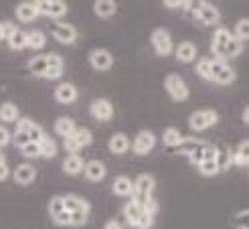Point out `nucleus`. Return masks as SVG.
<instances>
[{
    "label": "nucleus",
    "mask_w": 249,
    "mask_h": 229,
    "mask_svg": "<svg viewBox=\"0 0 249 229\" xmlns=\"http://www.w3.org/2000/svg\"><path fill=\"white\" fill-rule=\"evenodd\" d=\"M154 187H156V181L152 174L148 172H142L138 179L134 181V193H132V201H136L138 205H146L148 201L152 199V193H154Z\"/></svg>",
    "instance_id": "f257e3e1"
},
{
    "label": "nucleus",
    "mask_w": 249,
    "mask_h": 229,
    "mask_svg": "<svg viewBox=\"0 0 249 229\" xmlns=\"http://www.w3.org/2000/svg\"><path fill=\"white\" fill-rule=\"evenodd\" d=\"M219 120V114L217 110H196L191 114V118H189V126H191V130L195 132H203V130H209L211 126H215Z\"/></svg>",
    "instance_id": "f03ea898"
},
{
    "label": "nucleus",
    "mask_w": 249,
    "mask_h": 229,
    "mask_svg": "<svg viewBox=\"0 0 249 229\" xmlns=\"http://www.w3.org/2000/svg\"><path fill=\"white\" fill-rule=\"evenodd\" d=\"M235 71L229 67L227 61L223 59H211V81H215L219 85H229L235 81Z\"/></svg>",
    "instance_id": "7ed1b4c3"
},
{
    "label": "nucleus",
    "mask_w": 249,
    "mask_h": 229,
    "mask_svg": "<svg viewBox=\"0 0 249 229\" xmlns=\"http://www.w3.org/2000/svg\"><path fill=\"white\" fill-rule=\"evenodd\" d=\"M164 90L168 92V95L174 99V101H184L186 97H189V85H186V81L180 77L178 73H170L166 75L164 79Z\"/></svg>",
    "instance_id": "20e7f679"
},
{
    "label": "nucleus",
    "mask_w": 249,
    "mask_h": 229,
    "mask_svg": "<svg viewBox=\"0 0 249 229\" xmlns=\"http://www.w3.org/2000/svg\"><path fill=\"white\" fill-rule=\"evenodd\" d=\"M49 31L55 37V41L61 45H73L77 41V29L69 22H51Z\"/></svg>",
    "instance_id": "39448f33"
},
{
    "label": "nucleus",
    "mask_w": 249,
    "mask_h": 229,
    "mask_svg": "<svg viewBox=\"0 0 249 229\" xmlns=\"http://www.w3.org/2000/svg\"><path fill=\"white\" fill-rule=\"evenodd\" d=\"M193 15L198 22H203L207 24V27H213V24L219 22V10L211 4V2H195L193 6Z\"/></svg>",
    "instance_id": "423d86ee"
},
{
    "label": "nucleus",
    "mask_w": 249,
    "mask_h": 229,
    "mask_svg": "<svg viewBox=\"0 0 249 229\" xmlns=\"http://www.w3.org/2000/svg\"><path fill=\"white\" fill-rule=\"evenodd\" d=\"M36 12L45 17H53V19H61L67 15V4L63 0H39V2H33Z\"/></svg>",
    "instance_id": "0eeeda50"
},
{
    "label": "nucleus",
    "mask_w": 249,
    "mask_h": 229,
    "mask_svg": "<svg viewBox=\"0 0 249 229\" xmlns=\"http://www.w3.org/2000/svg\"><path fill=\"white\" fill-rule=\"evenodd\" d=\"M150 41H152L154 51H156L160 57H168V55L172 53V39H170V33H168L166 29L158 27L156 31H152Z\"/></svg>",
    "instance_id": "6e6552de"
},
{
    "label": "nucleus",
    "mask_w": 249,
    "mask_h": 229,
    "mask_svg": "<svg viewBox=\"0 0 249 229\" xmlns=\"http://www.w3.org/2000/svg\"><path fill=\"white\" fill-rule=\"evenodd\" d=\"M154 144H156L154 134L150 130H142L138 136H136L132 148H134V152L138 156H146V154H150V152L154 150Z\"/></svg>",
    "instance_id": "1a4fd4ad"
},
{
    "label": "nucleus",
    "mask_w": 249,
    "mask_h": 229,
    "mask_svg": "<svg viewBox=\"0 0 249 229\" xmlns=\"http://www.w3.org/2000/svg\"><path fill=\"white\" fill-rule=\"evenodd\" d=\"M231 37H233L231 31L225 29V27H221V29L215 31L213 43H211V51L215 53V59H223V61H225V47H227V43H229Z\"/></svg>",
    "instance_id": "9d476101"
},
{
    "label": "nucleus",
    "mask_w": 249,
    "mask_h": 229,
    "mask_svg": "<svg viewBox=\"0 0 249 229\" xmlns=\"http://www.w3.org/2000/svg\"><path fill=\"white\" fill-rule=\"evenodd\" d=\"M89 114L99 122H109L114 118V106L109 99H93L89 106Z\"/></svg>",
    "instance_id": "9b49d317"
},
{
    "label": "nucleus",
    "mask_w": 249,
    "mask_h": 229,
    "mask_svg": "<svg viewBox=\"0 0 249 229\" xmlns=\"http://www.w3.org/2000/svg\"><path fill=\"white\" fill-rule=\"evenodd\" d=\"M89 63L97 71H109L111 65H114V55L107 49H93L89 55Z\"/></svg>",
    "instance_id": "f8f14e48"
},
{
    "label": "nucleus",
    "mask_w": 249,
    "mask_h": 229,
    "mask_svg": "<svg viewBox=\"0 0 249 229\" xmlns=\"http://www.w3.org/2000/svg\"><path fill=\"white\" fill-rule=\"evenodd\" d=\"M83 174H85V179L87 181H91V183H99V181H104V176L107 174V169H106V164L102 160H87L85 162V169H83Z\"/></svg>",
    "instance_id": "ddd939ff"
},
{
    "label": "nucleus",
    "mask_w": 249,
    "mask_h": 229,
    "mask_svg": "<svg viewBox=\"0 0 249 229\" xmlns=\"http://www.w3.org/2000/svg\"><path fill=\"white\" fill-rule=\"evenodd\" d=\"M12 176H15V181H17L18 185L27 187V185H31V183L36 179V169L33 167L31 162H22V164H18V167L15 169Z\"/></svg>",
    "instance_id": "4468645a"
},
{
    "label": "nucleus",
    "mask_w": 249,
    "mask_h": 229,
    "mask_svg": "<svg viewBox=\"0 0 249 229\" xmlns=\"http://www.w3.org/2000/svg\"><path fill=\"white\" fill-rule=\"evenodd\" d=\"M77 87L73 85V83H61L57 85V90H55V99L59 101V104H73V101L77 99Z\"/></svg>",
    "instance_id": "2eb2a0df"
},
{
    "label": "nucleus",
    "mask_w": 249,
    "mask_h": 229,
    "mask_svg": "<svg viewBox=\"0 0 249 229\" xmlns=\"http://www.w3.org/2000/svg\"><path fill=\"white\" fill-rule=\"evenodd\" d=\"M196 45L191 43V41H182L177 49H174V57H177L178 63H191L196 59Z\"/></svg>",
    "instance_id": "dca6fc26"
},
{
    "label": "nucleus",
    "mask_w": 249,
    "mask_h": 229,
    "mask_svg": "<svg viewBox=\"0 0 249 229\" xmlns=\"http://www.w3.org/2000/svg\"><path fill=\"white\" fill-rule=\"evenodd\" d=\"M63 203H65V211L67 213H77V211H83V213H89L91 205L87 203L85 199L77 197V195H67L63 197Z\"/></svg>",
    "instance_id": "f3484780"
},
{
    "label": "nucleus",
    "mask_w": 249,
    "mask_h": 229,
    "mask_svg": "<svg viewBox=\"0 0 249 229\" xmlns=\"http://www.w3.org/2000/svg\"><path fill=\"white\" fill-rule=\"evenodd\" d=\"M83 169H85V160L79 154H67L65 156V160H63V172L65 174L75 176V174L83 172Z\"/></svg>",
    "instance_id": "a211bd4d"
},
{
    "label": "nucleus",
    "mask_w": 249,
    "mask_h": 229,
    "mask_svg": "<svg viewBox=\"0 0 249 229\" xmlns=\"http://www.w3.org/2000/svg\"><path fill=\"white\" fill-rule=\"evenodd\" d=\"M111 191H114V195L118 197H132L134 193V181L130 179V176H118V179L114 181V185H111Z\"/></svg>",
    "instance_id": "6ab92c4d"
},
{
    "label": "nucleus",
    "mask_w": 249,
    "mask_h": 229,
    "mask_svg": "<svg viewBox=\"0 0 249 229\" xmlns=\"http://www.w3.org/2000/svg\"><path fill=\"white\" fill-rule=\"evenodd\" d=\"M107 146H109V150L114 152V154H120L122 156V154H126V152L130 150L132 144H130V138L126 134H114V136L109 138V144Z\"/></svg>",
    "instance_id": "aec40b11"
},
{
    "label": "nucleus",
    "mask_w": 249,
    "mask_h": 229,
    "mask_svg": "<svg viewBox=\"0 0 249 229\" xmlns=\"http://www.w3.org/2000/svg\"><path fill=\"white\" fill-rule=\"evenodd\" d=\"M116 10H118V4L114 2V0H95V2H93V12L99 19L114 17Z\"/></svg>",
    "instance_id": "412c9836"
},
{
    "label": "nucleus",
    "mask_w": 249,
    "mask_h": 229,
    "mask_svg": "<svg viewBox=\"0 0 249 229\" xmlns=\"http://www.w3.org/2000/svg\"><path fill=\"white\" fill-rule=\"evenodd\" d=\"M142 213H144V207L138 205V203L132 201V199L126 203V207H124V215H126V221H128L132 227L138 225V221H140V217H142Z\"/></svg>",
    "instance_id": "4be33fe9"
},
{
    "label": "nucleus",
    "mask_w": 249,
    "mask_h": 229,
    "mask_svg": "<svg viewBox=\"0 0 249 229\" xmlns=\"http://www.w3.org/2000/svg\"><path fill=\"white\" fill-rule=\"evenodd\" d=\"M15 15H17V20H20V22H33L39 17V12H36L33 2H20L15 10Z\"/></svg>",
    "instance_id": "5701e85b"
},
{
    "label": "nucleus",
    "mask_w": 249,
    "mask_h": 229,
    "mask_svg": "<svg viewBox=\"0 0 249 229\" xmlns=\"http://www.w3.org/2000/svg\"><path fill=\"white\" fill-rule=\"evenodd\" d=\"M20 120V114H18V106L17 104H6L0 106V124H12V122H18Z\"/></svg>",
    "instance_id": "b1692460"
},
{
    "label": "nucleus",
    "mask_w": 249,
    "mask_h": 229,
    "mask_svg": "<svg viewBox=\"0 0 249 229\" xmlns=\"http://www.w3.org/2000/svg\"><path fill=\"white\" fill-rule=\"evenodd\" d=\"M77 130V126H75V122H73L71 118H67V116H63V118H59L57 122H55V132L61 136V138H71L73 136V132Z\"/></svg>",
    "instance_id": "393cba45"
},
{
    "label": "nucleus",
    "mask_w": 249,
    "mask_h": 229,
    "mask_svg": "<svg viewBox=\"0 0 249 229\" xmlns=\"http://www.w3.org/2000/svg\"><path fill=\"white\" fill-rule=\"evenodd\" d=\"M29 71L36 77H45V73L49 69V61H47V55H35L31 61H29Z\"/></svg>",
    "instance_id": "a878e982"
},
{
    "label": "nucleus",
    "mask_w": 249,
    "mask_h": 229,
    "mask_svg": "<svg viewBox=\"0 0 249 229\" xmlns=\"http://www.w3.org/2000/svg\"><path fill=\"white\" fill-rule=\"evenodd\" d=\"M233 164L235 167H249V140H243L233 150Z\"/></svg>",
    "instance_id": "bb28decb"
},
{
    "label": "nucleus",
    "mask_w": 249,
    "mask_h": 229,
    "mask_svg": "<svg viewBox=\"0 0 249 229\" xmlns=\"http://www.w3.org/2000/svg\"><path fill=\"white\" fill-rule=\"evenodd\" d=\"M182 140H184V134L178 128H166L162 134V142L168 148H178L182 144Z\"/></svg>",
    "instance_id": "cd10ccee"
},
{
    "label": "nucleus",
    "mask_w": 249,
    "mask_h": 229,
    "mask_svg": "<svg viewBox=\"0 0 249 229\" xmlns=\"http://www.w3.org/2000/svg\"><path fill=\"white\" fill-rule=\"evenodd\" d=\"M217 167L221 172L233 167V150L231 148H227V146L217 148Z\"/></svg>",
    "instance_id": "c85d7f7f"
},
{
    "label": "nucleus",
    "mask_w": 249,
    "mask_h": 229,
    "mask_svg": "<svg viewBox=\"0 0 249 229\" xmlns=\"http://www.w3.org/2000/svg\"><path fill=\"white\" fill-rule=\"evenodd\" d=\"M39 146H41V156H43V158H55V154H57V144H55V140L49 136V134H45V136L41 138Z\"/></svg>",
    "instance_id": "c756f323"
},
{
    "label": "nucleus",
    "mask_w": 249,
    "mask_h": 229,
    "mask_svg": "<svg viewBox=\"0 0 249 229\" xmlns=\"http://www.w3.org/2000/svg\"><path fill=\"white\" fill-rule=\"evenodd\" d=\"M47 45V37L41 33V31H29L27 33V47L29 49H35V51H39Z\"/></svg>",
    "instance_id": "7c9ffc66"
},
{
    "label": "nucleus",
    "mask_w": 249,
    "mask_h": 229,
    "mask_svg": "<svg viewBox=\"0 0 249 229\" xmlns=\"http://www.w3.org/2000/svg\"><path fill=\"white\" fill-rule=\"evenodd\" d=\"M201 146H205V142L203 140H196V138H184L182 140V144L178 146V154H186V156H191L193 152L196 150V148H201Z\"/></svg>",
    "instance_id": "2f4dec72"
},
{
    "label": "nucleus",
    "mask_w": 249,
    "mask_h": 229,
    "mask_svg": "<svg viewBox=\"0 0 249 229\" xmlns=\"http://www.w3.org/2000/svg\"><path fill=\"white\" fill-rule=\"evenodd\" d=\"M243 53V43L237 39V37H231L227 47H225V59H233V57H239Z\"/></svg>",
    "instance_id": "473e14b6"
},
{
    "label": "nucleus",
    "mask_w": 249,
    "mask_h": 229,
    "mask_svg": "<svg viewBox=\"0 0 249 229\" xmlns=\"http://www.w3.org/2000/svg\"><path fill=\"white\" fill-rule=\"evenodd\" d=\"M6 43H8V47H10L12 51H20V49L27 47V33L18 29L15 35L10 37V39H6Z\"/></svg>",
    "instance_id": "72a5a7b5"
},
{
    "label": "nucleus",
    "mask_w": 249,
    "mask_h": 229,
    "mask_svg": "<svg viewBox=\"0 0 249 229\" xmlns=\"http://www.w3.org/2000/svg\"><path fill=\"white\" fill-rule=\"evenodd\" d=\"M73 140H75V142L83 148V146H89L91 142H93V134L87 130V128H77L75 132H73V136H71Z\"/></svg>",
    "instance_id": "f704fd0d"
},
{
    "label": "nucleus",
    "mask_w": 249,
    "mask_h": 229,
    "mask_svg": "<svg viewBox=\"0 0 249 229\" xmlns=\"http://www.w3.org/2000/svg\"><path fill=\"white\" fill-rule=\"evenodd\" d=\"M195 71H196V75H198L201 79L211 81V59H209V57H201V61L196 63Z\"/></svg>",
    "instance_id": "c9c22d12"
},
{
    "label": "nucleus",
    "mask_w": 249,
    "mask_h": 229,
    "mask_svg": "<svg viewBox=\"0 0 249 229\" xmlns=\"http://www.w3.org/2000/svg\"><path fill=\"white\" fill-rule=\"evenodd\" d=\"M65 211V203H63V197L55 195L51 201H49V215H51V219H55L57 215H61Z\"/></svg>",
    "instance_id": "e433bc0d"
},
{
    "label": "nucleus",
    "mask_w": 249,
    "mask_h": 229,
    "mask_svg": "<svg viewBox=\"0 0 249 229\" xmlns=\"http://www.w3.org/2000/svg\"><path fill=\"white\" fill-rule=\"evenodd\" d=\"M196 169H198V172H201L203 176H215V174L221 172L219 167H217V160H203Z\"/></svg>",
    "instance_id": "4c0bfd02"
},
{
    "label": "nucleus",
    "mask_w": 249,
    "mask_h": 229,
    "mask_svg": "<svg viewBox=\"0 0 249 229\" xmlns=\"http://www.w3.org/2000/svg\"><path fill=\"white\" fill-rule=\"evenodd\" d=\"M233 37H237L241 43H243V41H249V19H241V20L237 22Z\"/></svg>",
    "instance_id": "58836bf2"
},
{
    "label": "nucleus",
    "mask_w": 249,
    "mask_h": 229,
    "mask_svg": "<svg viewBox=\"0 0 249 229\" xmlns=\"http://www.w3.org/2000/svg\"><path fill=\"white\" fill-rule=\"evenodd\" d=\"M20 154L24 158H39L41 156V146L39 142H29L27 146H22L20 148Z\"/></svg>",
    "instance_id": "ea45409f"
},
{
    "label": "nucleus",
    "mask_w": 249,
    "mask_h": 229,
    "mask_svg": "<svg viewBox=\"0 0 249 229\" xmlns=\"http://www.w3.org/2000/svg\"><path fill=\"white\" fill-rule=\"evenodd\" d=\"M233 225H235V227H239V229H249V209L239 211L237 215H235Z\"/></svg>",
    "instance_id": "a19ab883"
},
{
    "label": "nucleus",
    "mask_w": 249,
    "mask_h": 229,
    "mask_svg": "<svg viewBox=\"0 0 249 229\" xmlns=\"http://www.w3.org/2000/svg\"><path fill=\"white\" fill-rule=\"evenodd\" d=\"M71 215V225L73 227H81L87 223V217H89V213H83V211H77V213H69Z\"/></svg>",
    "instance_id": "79ce46f5"
},
{
    "label": "nucleus",
    "mask_w": 249,
    "mask_h": 229,
    "mask_svg": "<svg viewBox=\"0 0 249 229\" xmlns=\"http://www.w3.org/2000/svg\"><path fill=\"white\" fill-rule=\"evenodd\" d=\"M152 223H154V215L148 213V211H144L142 217H140V221H138V225H136V229H150Z\"/></svg>",
    "instance_id": "37998d69"
},
{
    "label": "nucleus",
    "mask_w": 249,
    "mask_h": 229,
    "mask_svg": "<svg viewBox=\"0 0 249 229\" xmlns=\"http://www.w3.org/2000/svg\"><path fill=\"white\" fill-rule=\"evenodd\" d=\"M63 148L67 150V154H77V152L81 150V146H79L73 138H65V140H63Z\"/></svg>",
    "instance_id": "c03bdc74"
},
{
    "label": "nucleus",
    "mask_w": 249,
    "mask_h": 229,
    "mask_svg": "<svg viewBox=\"0 0 249 229\" xmlns=\"http://www.w3.org/2000/svg\"><path fill=\"white\" fill-rule=\"evenodd\" d=\"M63 75V65H55V67H49L45 73V79H59Z\"/></svg>",
    "instance_id": "a18cd8bd"
},
{
    "label": "nucleus",
    "mask_w": 249,
    "mask_h": 229,
    "mask_svg": "<svg viewBox=\"0 0 249 229\" xmlns=\"http://www.w3.org/2000/svg\"><path fill=\"white\" fill-rule=\"evenodd\" d=\"M203 160H217V148L207 144L203 148Z\"/></svg>",
    "instance_id": "49530a36"
},
{
    "label": "nucleus",
    "mask_w": 249,
    "mask_h": 229,
    "mask_svg": "<svg viewBox=\"0 0 249 229\" xmlns=\"http://www.w3.org/2000/svg\"><path fill=\"white\" fill-rule=\"evenodd\" d=\"M10 142V132L6 130V126L4 124H0V148L6 146Z\"/></svg>",
    "instance_id": "de8ad7c7"
},
{
    "label": "nucleus",
    "mask_w": 249,
    "mask_h": 229,
    "mask_svg": "<svg viewBox=\"0 0 249 229\" xmlns=\"http://www.w3.org/2000/svg\"><path fill=\"white\" fill-rule=\"evenodd\" d=\"M2 24H4V39H10V37L18 31V27L15 22H2Z\"/></svg>",
    "instance_id": "09e8293b"
},
{
    "label": "nucleus",
    "mask_w": 249,
    "mask_h": 229,
    "mask_svg": "<svg viewBox=\"0 0 249 229\" xmlns=\"http://www.w3.org/2000/svg\"><path fill=\"white\" fill-rule=\"evenodd\" d=\"M8 174H10V171H8L6 160H4V162H0V183L6 181V179H8Z\"/></svg>",
    "instance_id": "8fccbe9b"
},
{
    "label": "nucleus",
    "mask_w": 249,
    "mask_h": 229,
    "mask_svg": "<svg viewBox=\"0 0 249 229\" xmlns=\"http://www.w3.org/2000/svg\"><path fill=\"white\" fill-rule=\"evenodd\" d=\"M162 4L170 10H174V8H182V0H164Z\"/></svg>",
    "instance_id": "3c124183"
},
{
    "label": "nucleus",
    "mask_w": 249,
    "mask_h": 229,
    "mask_svg": "<svg viewBox=\"0 0 249 229\" xmlns=\"http://www.w3.org/2000/svg\"><path fill=\"white\" fill-rule=\"evenodd\" d=\"M104 229H122V225H120L118 219H109V221L104 225Z\"/></svg>",
    "instance_id": "603ef678"
},
{
    "label": "nucleus",
    "mask_w": 249,
    "mask_h": 229,
    "mask_svg": "<svg viewBox=\"0 0 249 229\" xmlns=\"http://www.w3.org/2000/svg\"><path fill=\"white\" fill-rule=\"evenodd\" d=\"M241 118H243V122H245L247 126H249V106H247V108L243 110V114H241Z\"/></svg>",
    "instance_id": "864d4df0"
},
{
    "label": "nucleus",
    "mask_w": 249,
    "mask_h": 229,
    "mask_svg": "<svg viewBox=\"0 0 249 229\" xmlns=\"http://www.w3.org/2000/svg\"><path fill=\"white\" fill-rule=\"evenodd\" d=\"M2 39H4V24L0 22V41H2Z\"/></svg>",
    "instance_id": "5fc2aeb1"
},
{
    "label": "nucleus",
    "mask_w": 249,
    "mask_h": 229,
    "mask_svg": "<svg viewBox=\"0 0 249 229\" xmlns=\"http://www.w3.org/2000/svg\"><path fill=\"white\" fill-rule=\"evenodd\" d=\"M6 158H4V154H2V150H0V162H4Z\"/></svg>",
    "instance_id": "6e6d98bb"
}]
</instances>
